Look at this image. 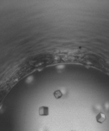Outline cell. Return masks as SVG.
<instances>
[{
	"instance_id": "cell-4",
	"label": "cell",
	"mask_w": 109,
	"mask_h": 131,
	"mask_svg": "<svg viewBox=\"0 0 109 131\" xmlns=\"http://www.w3.org/2000/svg\"><path fill=\"white\" fill-rule=\"evenodd\" d=\"M71 131H76V130H71Z\"/></svg>"
},
{
	"instance_id": "cell-3",
	"label": "cell",
	"mask_w": 109,
	"mask_h": 131,
	"mask_svg": "<svg viewBox=\"0 0 109 131\" xmlns=\"http://www.w3.org/2000/svg\"><path fill=\"white\" fill-rule=\"evenodd\" d=\"M54 96L56 99H60L62 96V93L60 90H58L54 92Z\"/></svg>"
},
{
	"instance_id": "cell-1",
	"label": "cell",
	"mask_w": 109,
	"mask_h": 131,
	"mask_svg": "<svg viewBox=\"0 0 109 131\" xmlns=\"http://www.w3.org/2000/svg\"><path fill=\"white\" fill-rule=\"evenodd\" d=\"M39 113L41 116H47L49 114V108L47 106H42L39 109Z\"/></svg>"
},
{
	"instance_id": "cell-2",
	"label": "cell",
	"mask_w": 109,
	"mask_h": 131,
	"mask_svg": "<svg viewBox=\"0 0 109 131\" xmlns=\"http://www.w3.org/2000/svg\"><path fill=\"white\" fill-rule=\"evenodd\" d=\"M96 119L97 122L99 123H103L106 120V117L105 114L103 112H100L96 116Z\"/></svg>"
}]
</instances>
